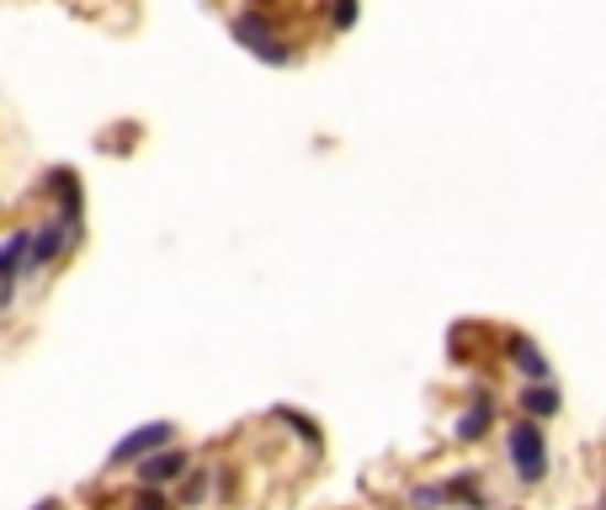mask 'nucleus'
<instances>
[{
    "mask_svg": "<svg viewBox=\"0 0 606 510\" xmlns=\"http://www.w3.org/2000/svg\"><path fill=\"white\" fill-rule=\"evenodd\" d=\"M32 510H64V500H37Z\"/></svg>",
    "mask_w": 606,
    "mask_h": 510,
    "instance_id": "nucleus-17",
    "label": "nucleus"
},
{
    "mask_svg": "<svg viewBox=\"0 0 606 510\" xmlns=\"http://www.w3.org/2000/svg\"><path fill=\"white\" fill-rule=\"evenodd\" d=\"M28 250H32V229H11L0 240V308L17 303V282L28 276Z\"/></svg>",
    "mask_w": 606,
    "mask_h": 510,
    "instance_id": "nucleus-7",
    "label": "nucleus"
},
{
    "mask_svg": "<svg viewBox=\"0 0 606 510\" xmlns=\"http://www.w3.org/2000/svg\"><path fill=\"white\" fill-rule=\"evenodd\" d=\"M516 404H521V415H527V421H553V415L564 410V393L553 389V378H543V383H521Z\"/></svg>",
    "mask_w": 606,
    "mask_h": 510,
    "instance_id": "nucleus-8",
    "label": "nucleus"
},
{
    "mask_svg": "<svg viewBox=\"0 0 606 510\" xmlns=\"http://www.w3.org/2000/svg\"><path fill=\"white\" fill-rule=\"evenodd\" d=\"M447 484V506H463V510H489L485 495H479V474H457V479H442Z\"/></svg>",
    "mask_w": 606,
    "mask_h": 510,
    "instance_id": "nucleus-12",
    "label": "nucleus"
},
{
    "mask_svg": "<svg viewBox=\"0 0 606 510\" xmlns=\"http://www.w3.org/2000/svg\"><path fill=\"white\" fill-rule=\"evenodd\" d=\"M272 421H282V425H288V431H293V436H303V442H309V447H314V452L325 447V436H320V425L309 421L303 410H293V404H272Z\"/></svg>",
    "mask_w": 606,
    "mask_h": 510,
    "instance_id": "nucleus-11",
    "label": "nucleus"
},
{
    "mask_svg": "<svg viewBox=\"0 0 606 510\" xmlns=\"http://www.w3.org/2000/svg\"><path fill=\"white\" fill-rule=\"evenodd\" d=\"M325 17H331L335 32H351L362 17V0H325Z\"/></svg>",
    "mask_w": 606,
    "mask_h": 510,
    "instance_id": "nucleus-14",
    "label": "nucleus"
},
{
    "mask_svg": "<svg viewBox=\"0 0 606 510\" xmlns=\"http://www.w3.org/2000/svg\"><path fill=\"white\" fill-rule=\"evenodd\" d=\"M208 500V468H192L182 484H176V506L192 510V506H203Z\"/></svg>",
    "mask_w": 606,
    "mask_h": 510,
    "instance_id": "nucleus-13",
    "label": "nucleus"
},
{
    "mask_svg": "<svg viewBox=\"0 0 606 510\" xmlns=\"http://www.w3.org/2000/svg\"><path fill=\"white\" fill-rule=\"evenodd\" d=\"M506 452H511V468L521 484H543L548 468H553V457H548V436H543V421H521L506 431Z\"/></svg>",
    "mask_w": 606,
    "mask_h": 510,
    "instance_id": "nucleus-2",
    "label": "nucleus"
},
{
    "mask_svg": "<svg viewBox=\"0 0 606 510\" xmlns=\"http://www.w3.org/2000/svg\"><path fill=\"white\" fill-rule=\"evenodd\" d=\"M410 510H447V484H415L410 489Z\"/></svg>",
    "mask_w": 606,
    "mask_h": 510,
    "instance_id": "nucleus-15",
    "label": "nucleus"
},
{
    "mask_svg": "<svg viewBox=\"0 0 606 510\" xmlns=\"http://www.w3.org/2000/svg\"><path fill=\"white\" fill-rule=\"evenodd\" d=\"M186 474H192V452H182L176 442L150 452L144 463H133V479L144 484V489H171V484H182Z\"/></svg>",
    "mask_w": 606,
    "mask_h": 510,
    "instance_id": "nucleus-6",
    "label": "nucleus"
},
{
    "mask_svg": "<svg viewBox=\"0 0 606 510\" xmlns=\"http://www.w3.org/2000/svg\"><path fill=\"white\" fill-rule=\"evenodd\" d=\"M176 442V425L171 421H150V425H133L128 436H122L118 447L107 452V468H133V463H144L150 452L171 447Z\"/></svg>",
    "mask_w": 606,
    "mask_h": 510,
    "instance_id": "nucleus-4",
    "label": "nucleus"
},
{
    "mask_svg": "<svg viewBox=\"0 0 606 510\" xmlns=\"http://www.w3.org/2000/svg\"><path fill=\"white\" fill-rule=\"evenodd\" d=\"M75 240H80V229H69V224H59V218H43L37 229H32V250H28V276H37V271H54L75 250Z\"/></svg>",
    "mask_w": 606,
    "mask_h": 510,
    "instance_id": "nucleus-3",
    "label": "nucleus"
},
{
    "mask_svg": "<svg viewBox=\"0 0 606 510\" xmlns=\"http://www.w3.org/2000/svg\"><path fill=\"white\" fill-rule=\"evenodd\" d=\"M489 425H495V399H489V393H474V404L457 415L453 436L463 442V447H474V442H485L489 436Z\"/></svg>",
    "mask_w": 606,
    "mask_h": 510,
    "instance_id": "nucleus-9",
    "label": "nucleus"
},
{
    "mask_svg": "<svg viewBox=\"0 0 606 510\" xmlns=\"http://www.w3.org/2000/svg\"><path fill=\"white\" fill-rule=\"evenodd\" d=\"M602 510H606V495H602Z\"/></svg>",
    "mask_w": 606,
    "mask_h": 510,
    "instance_id": "nucleus-18",
    "label": "nucleus"
},
{
    "mask_svg": "<svg viewBox=\"0 0 606 510\" xmlns=\"http://www.w3.org/2000/svg\"><path fill=\"white\" fill-rule=\"evenodd\" d=\"M229 37L240 43L250 59L272 64V69H288V64H299V48L288 43V32L272 22V11H261V6H245L229 17Z\"/></svg>",
    "mask_w": 606,
    "mask_h": 510,
    "instance_id": "nucleus-1",
    "label": "nucleus"
},
{
    "mask_svg": "<svg viewBox=\"0 0 606 510\" xmlns=\"http://www.w3.org/2000/svg\"><path fill=\"white\" fill-rule=\"evenodd\" d=\"M128 510H182V506H176L171 489H144V484H139V495L128 500Z\"/></svg>",
    "mask_w": 606,
    "mask_h": 510,
    "instance_id": "nucleus-16",
    "label": "nucleus"
},
{
    "mask_svg": "<svg viewBox=\"0 0 606 510\" xmlns=\"http://www.w3.org/2000/svg\"><path fill=\"white\" fill-rule=\"evenodd\" d=\"M506 357H511L516 372H521V378H532V383L553 378V367H548V357L538 351V340H527V335H506Z\"/></svg>",
    "mask_w": 606,
    "mask_h": 510,
    "instance_id": "nucleus-10",
    "label": "nucleus"
},
{
    "mask_svg": "<svg viewBox=\"0 0 606 510\" xmlns=\"http://www.w3.org/2000/svg\"><path fill=\"white\" fill-rule=\"evenodd\" d=\"M43 192H48V203H54V218H59V224L86 229V186H80V176H75L69 165H54L48 181H43Z\"/></svg>",
    "mask_w": 606,
    "mask_h": 510,
    "instance_id": "nucleus-5",
    "label": "nucleus"
}]
</instances>
